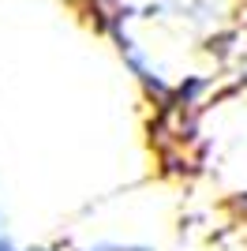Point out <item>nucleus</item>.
<instances>
[{
    "mask_svg": "<svg viewBox=\"0 0 247 251\" xmlns=\"http://www.w3.org/2000/svg\"><path fill=\"white\" fill-rule=\"evenodd\" d=\"M82 251H154L150 244H135V240H98Z\"/></svg>",
    "mask_w": 247,
    "mask_h": 251,
    "instance_id": "f257e3e1",
    "label": "nucleus"
},
{
    "mask_svg": "<svg viewBox=\"0 0 247 251\" xmlns=\"http://www.w3.org/2000/svg\"><path fill=\"white\" fill-rule=\"evenodd\" d=\"M0 251H52V248H41V244H19V240H11L8 232H0Z\"/></svg>",
    "mask_w": 247,
    "mask_h": 251,
    "instance_id": "f03ea898",
    "label": "nucleus"
},
{
    "mask_svg": "<svg viewBox=\"0 0 247 251\" xmlns=\"http://www.w3.org/2000/svg\"><path fill=\"white\" fill-rule=\"evenodd\" d=\"M0 229H4V206H0Z\"/></svg>",
    "mask_w": 247,
    "mask_h": 251,
    "instance_id": "7ed1b4c3",
    "label": "nucleus"
}]
</instances>
